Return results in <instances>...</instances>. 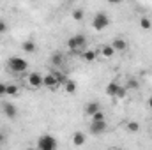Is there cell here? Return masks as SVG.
<instances>
[{"mask_svg":"<svg viewBox=\"0 0 152 150\" xmlns=\"http://www.w3.org/2000/svg\"><path fill=\"white\" fill-rule=\"evenodd\" d=\"M67 48L71 53H81L87 48V37L83 34H76L67 39Z\"/></svg>","mask_w":152,"mask_h":150,"instance_id":"obj_1","label":"cell"},{"mask_svg":"<svg viewBox=\"0 0 152 150\" xmlns=\"http://www.w3.org/2000/svg\"><path fill=\"white\" fill-rule=\"evenodd\" d=\"M7 69L11 73H16V74H21L28 69V62L23 58V57H11L7 60Z\"/></svg>","mask_w":152,"mask_h":150,"instance_id":"obj_2","label":"cell"},{"mask_svg":"<svg viewBox=\"0 0 152 150\" xmlns=\"http://www.w3.org/2000/svg\"><path fill=\"white\" fill-rule=\"evenodd\" d=\"M108 25H110V18H108V14L104 11H99V12L94 14V18H92V28L94 30L103 32Z\"/></svg>","mask_w":152,"mask_h":150,"instance_id":"obj_3","label":"cell"},{"mask_svg":"<svg viewBox=\"0 0 152 150\" xmlns=\"http://www.w3.org/2000/svg\"><path fill=\"white\" fill-rule=\"evenodd\" d=\"M36 147H37L39 150H55L58 147V143H57L55 136H51V134H42V136H39Z\"/></svg>","mask_w":152,"mask_h":150,"instance_id":"obj_4","label":"cell"},{"mask_svg":"<svg viewBox=\"0 0 152 150\" xmlns=\"http://www.w3.org/2000/svg\"><path fill=\"white\" fill-rule=\"evenodd\" d=\"M88 131H90V134H94V136L104 134V133L108 131V124H106V120H90Z\"/></svg>","mask_w":152,"mask_h":150,"instance_id":"obj_5","label":"cell"},{"mask_svg":"<svg viewBox=\"0 0 152 150\" xmlns=\"http://www.w3.org/2000/svg\"><path fill=\"white\" fill-rule=\"evenodd\" d=\"M58 79H57V73H48L46 76H42V87L50 88V90H55L58 87Z\"/></svg>","mask_w":152,"mask_h":150,"instance_id":"obj_6","label":"cell"},{"mask_svg":"<svg viewBox=\"0 0 152 150\" xmlns=\"http://www.w3.org/2000/svg\"><path fill=\"white\" fill-rule=\"evenodd\" d=\"M50 62H51V66H53V67H62V66L66 64V55H64L62 51H53V55H51Z\"/></svg>","mask_w":152,"mask_h":150,"instance_id":"obj_7","label":"cell"},{"mask_svg":"<svg viewBox=\"0 0 152 150\" xmlns=\"http://www.w3.org/2000/svg\"><path fill=\"white\" fill-rule=\"evenodd\" d=\"M27 81H28V85H30L32 88H39V87H42V74H39V73H30L28 78H27Z\"/></svg>","mask_w":152,"mask_h":150,"instance_id":"obj_8","label":"cell"},{"mask_svg":"<svg viewBox=\"0 0 152 150\" xmlns=\"http://www.w3.org/2000/svg\"><path fill=\"white\" fill-rule=\"evenodd\" d=\"M2 110H4V115H5L7 118H16V117H18V110H16V106H14L12 103H4Z\"/></svg>","mask_w":152,"mask_h":150,"instance_id":"obj_9","label":"cell"},{"mask_svg":"<svg viewBox=\"0 0 152 150\" xmlns=\"http://www.w3.org/2000/svg\"><path fill=\"white\" fill-rule=\"evenodd\" d=\"M112 46L115 48V51H118V53H124L126 50H127V41L124 37H115L112 41Z\"/></svg>","mask_w":152,"mask_h":150,"instance_id":"obj_10","label":"cell"},{"mask_svg":"<svg viewBox=\"0 0 152 150\" xmlns=\"http://www.w3.org/2000/svg\"><path fill=\"white\" fill-rule=\"evenodd\" d=\"M99 110H101V104H99L97 101H92V103H87V104H85V113H87L88 117H92L94 113L99 111Z\"/></svg>","mask_w":152,"mask_h":150,"instance_id":"obj_11","label":"cell"},{"mask_svg":"<svg viewBox=\"0 0 152 150\" xmlns=\"http://www.w3.org/2000/svg\"><path fill=\"white\" fill-rule=\"evenodd\" d=\"M99 51H101V55H103V57H106V58H112L115 53H117L112 44H103V46L99 48Z\"/></svg>","mask_w":152,"mask_h":150,"instance_id":"obj_12","label":"cell"},{"mask_svg":"<svg viewBox=\"0 0 152 150\" xmlns=\"http://www.w3.org/2000/svg\"><path fill=\"white\" fill-rule=\"evenodd\" d=\"M21 50H23L25 53H36V51H37V44H36L32 39H28V41H25V42L21 44Z\"/></svg>","mask_w":152,"mask_h":150,"instance_id":"obj_13","label":"cell"},{"mask_svg":"<svg viewBox=\"0 0 152 150\" xmlns=\"http://www.w3.org/2000/svg\"><path fill=\"white\" fill-rule=\"evenodd\" d=\"M81 58L85 62H94L97 58V51H94V50H83L81 51Z\"/></svg>","mask_w":152,"mask_h":150,"instance_id":"obj_14","label":"cell"},{"mask_svg":"<svg viewBox=\"0 0 152 150\" xmlns=\"http://www.w3.org/2000/svg\"><path fill=\"white\" fill-rule=\"evenodd\" d=\"M85 134L81 133V131H76L75 134H73V145L75 147H81V145H85Z\"/></svg>","mask_w":152,"mask_h":150,"instance_id":"obj_15","label":"cell"},{"mask_svg":"<svg viewBox=\"0 0 152 150\" xmlns=\"http://www.w3.org/2000/svg\"><path fill=\"white\" fill-rule=\"evenodd\" d=\"M117 88H118V83H117V81H110V83L106 85V88H104V94H106L108 97H115V95H117Z\"/></svg>","mask_w":152,"mask_h":150,"instance_id":"obj_16","label":"cell"},{"mask_svg":"<svg viewBox=\"0 0 152 150\" xmlns=\"http://www.w3.org/2000/svg\"><path fill=\"white\" fill-rule=\"evenodd\" d=\"M5 95H11V97L20 95V87H18V85H14V83L7 85V87H5Z\"/></svg>","mask_w":152,"mask_h":150,"instance_id":"obj_17","label":"cell"},{"mask_svg":"<svg viewBox=\"0 0 152 150\" xmlns=\"http://www.w3.org/2000/svg\"><path fill=\"white\" fill-rule=\"evenodd\" d=\"M76 88H78V85H76V81H73V79H67V81L64 83V90H66V94H75Z\"/></svg>","mask_w":152,"mask_h":150,"instance_id":"obj_18","label":"cell"},{"mask_svg":"<svg viewBox=\"0 0 152 150\" xmlns=\"http://www.w3.org/2000/svg\"><path fill=\"white\" fill-rule=\"evenodd\" d=\"M71 16H73V20H75V21H81V20L85 18V11H83L81 7H76V9H73Z\"/></svg>","mask_w":152,"mask_h":150,"instance_id":"obj_19","label":"cell"},{"mask_svg":"<svg viewBox=\"0 0 152 150\" xmlns=\"http://www.w3.org/2000/svg\"><path fill=\"white\" fill-rule=\"evenodd\" d=\"M126 129H127L129 133H138V131H140V124L134 122V120H131V122L126 124Z\"/></svg>","mask_w":152,"mask_h":150,"instance_id":"obj_20","label":"cell"},{"mask_svg":"<svg viewBox=\"0 0 152 150\" xmlns=\"http://www.w3.org/2000/svg\"><path fill=\"white\" fill-rule=\"evenodd\" d=\"M140 27H142L143 30H151V28H152V21H151V18L143 16V18L140 20Z\"/></svg>","mask_w":152,"mask_h":150,"instance_id":"obj_21","label":"cell"},{"mask_svg":"<svg viewBox=\"0 0 152 150\" xmlns=\"http://www.w3.org/2000/svg\"><path fill=\"white\" fill-rule=\"evenodd\" d=\"M127 95V87H122V85H118V88H117V95L115 97H118V99H124Z\"/></svg>","mask_w":152,"mask_h":150,"instance_id":"obj_22","label":"cell"},{"mask_svg":"<svg viewBox=\"0 0 152 150\" xmlns=\"http://www.w3.org/2000/svg\"><path fill=\"white\" fill-rule=\"evenodd\" d=\"M90 120H106V115L99 110V111H96L92 117H90Z\"/></svg>","mask_w":152,"mask_h":150,"instance_id":"obj_23","label":"cell"},{"mask_svg":"<svg viewBox=\"0 0 152 150\" xmlns=\"http://www.w3.org/2000/svg\"><path fill=\"white\" fill-rule=\"evenodd\" d=\"M138 87H140V83H138V81H136L134 78H131V79L127 81V90H129V88H134V90H136Z\"/></svg>","mask_w":152,"mask_h":150,"instance_id":"obj_24","label":"cell"},{"mask_svg":"<svg viewBox=\"0 0 152 150\" xmlns=\"http://www.w3.org/2000/svg\"><path fill=\"white\" fill-rule=\"evenodd\" d=\"M7 32V23L4 20H0V34H5Z\"/></svg>","mask_w":152,"mask_h":150,"instance_id":"obj_25","label":"cell"},{"mask_svg":"<svg viewBox=\"0 0 152 150\" xmlns=\"http://www.w3.org/2000/svg\"><path fill=\"white\" fill-rule=\"evenodd\" d=\"M5 141H7V134H5V133H2V131H0V145H4V143H5Z\"/></svg>","mask_w":152,"mask_h":150,"instance_id":"obj_26","label":"cell"},{"mask_svg":"<svg viewBox=\"0 0 152 150\" xmlns=\"http://www.w3.org/2000/svg\"><path fill=\"white\" fill-rule=\"evenodd\" d=\"M5 87H7L5 83H0V97H2V95H5Z\"/></svg>","mask_w":152,"mask_h":150,"instance_id":"obj_27","label":"cell"},{"mask_svg":"<svg viewBox=\"0 0 152 150\" xmlns=\"http://www.w3.org/2000/svg\"><path fill=\"white\" fill-rule=\"evenodd\" d=\"M147 106H149V108L152 110V95L149 97V99H147Z\"/></svg>","mask_w":152,"mask_h":150,"instance_id":"obj_28","label":"cell"},{"mask_svg":"<svg viewBox=\"0 0 152 150\" xmlns=\"http://www.w3.org/2000/svg\"><path fill=\"white\" fill-rule=\"evenodd\" d=\"M110 4H120V2H124V0H108Z\"/></svg>","mask_w":152,"mask_h":150,"instance_id":"obj_29","label":"cell"}]
</instances>
